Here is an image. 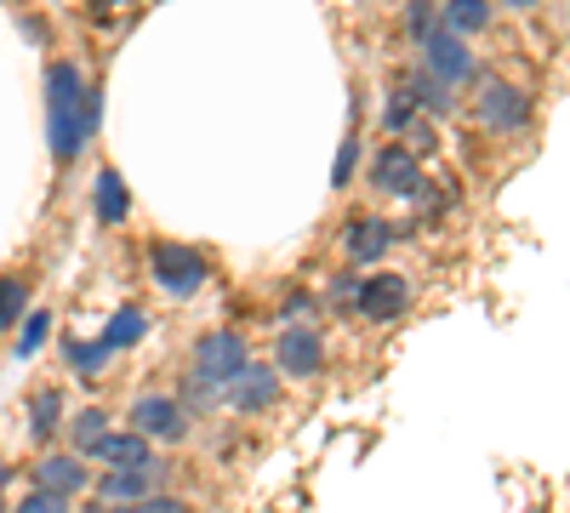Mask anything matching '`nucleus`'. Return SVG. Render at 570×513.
Listing matches in <instances>:
<instances>
[{"label": "nucleus", "mask_w": 570, "mask_h": 513, "mask_svg": "<svg viewBox=\"0 0 570 513\" xmlns=\"http://www.w3.org/2000/svg\"><path fill=\"white\" fill-rule=\"evenodd\" d=\"M98 91H86L75 63H52L46 69V131H52V160L69 166L80 160L86 137L98 131Z\"/></svg>", "instance_id": "obj_1"}, {"label": "nucleus", "mask_w": 570, "mask_h": 513, "mask_svg": "<svg viewBox=\"0 0 570 513\" xmlns=\"http://www.w3.org/2000/svg\"><path fill=\"white\" fill-rule=\"evenodd\" d=\"M149 274H155V286L166 292V297H195L200 286H206V257L195 251V246H177V240H160L155 251H149Z\"/></svg>", "instance_id": "obj_2"}, {"label": "nucleus", "mask_w": 570, "mask_h": 513, "mask_svg": "<svg viewBox=\"0 0 570 513\" xmlns=\"http://www.w3.org/2000/svg\"><path fill=\"white\" fill-rule=\"evenodd\" d=\"M473 115H480V126L513 137V131H525V120H531V98L513 80H480V103H473Z\"/></svg>", "instance_id": "obj_3"}, {"label": "nucleus", "mask_w": 570, "mask_h": 513, "mask_svg": "<svg viewBox=\"0 0 570 513\" xmlns=\"http://www.w3.org/2000/svg\"><path fill=\"white\" fill-rule=\"evenodd\" d=\"M371 182H376L383 195H394V200L428 195V182H422V155L405 149V144H389L383 155H376V166H371Z\"/></svg>", "instance_id": "obj_4"}, {"label": "nucleus", "mask_w": 570, "mask_h": 513, "mask_svg": "<svg viewBox=\"0 0 570 513\" xmlns=\"http://www.w3.org/2000/svg\"><path fill=\"white\" fill-rule=\"evenodd\" d=\"M422 69L434 75V80H445V86H462L468 75H473V52H468V34H451L445 23L422 40Z\"/></svg>", "instance_id": "obj_5"}, {"label": "nucleus", "mask_w": 570, "mask_h": 513, "mask_svg": "<svg viewBox=\"0 0 570 513\" xmlns=\"http://www.w3.org/2000/svg\"><path fill=\"white\" fill-rule=\"evenodd\" d=\"M131 428H137L142 440L177 445V440L188 434V411H183L177 399H166V394H142V399L131 405Z\"/></svg>", "instance_id": "obj_6"}, {"label": "nucleus", "mask_w": 570, "mask_h": 513, "mask_svg": "<svg viewBox=\"0 0 570 513\" xmlns=\"http://www.w3.org/2000/svg\"><path fill=\"white\" fill-rule=\"evenodd\" d=\"M252 359H246V337H234V332H212V337H200L195 343V371H206L212 383H234L246 371Z\"/></svg>", "instance_id": "obj_7"}, {"label": "nucleus", "mask_w": 570, "mask_h": 513, "mask_svg": "<svg viewBox=\"0 0 570 513\" xmlns=\"http://www.w3.org/2000/svg\"><path fill=\"white\" fill-rule=\"evenodd\" d=\"M405 303H411V286L400 274H376V279H365V286L354 292V308L365 319H376V325H389L394 314H405Z\"/></svg>", "instance_id": "obj_8"}, {"label": "nucleus", "mask_w": 570, "mask_h": 513, "mask_svg": "<svg viewBox=\"0 0 570 513\" xmlns=\"http://www.w3.org/2000/svg\"><path fill=\"white\" fill-rule=\"evenodd\" d=\"M274 359H279L285 377H314V371L325 365V343H320V332H308V325H285Z\"/></svg>", "instance_id": "obj_9"}, {"label": "nucleus", "mask_w": 570, "mask_h": 513, "mask_svg": "<svg viewBox=\"0 0 570 513\" xmlns=\"http://www.w3.org/2000/svg\"><path fill=\"white\" fill-rule=\"evenodd\" d=\"M171 468H166V462H142V468H115V474H104L98 480V496L104 502H115V507H126V502H137V496H149L155 491V480H166Z\"/></svg>", "instance_id": "obj_10"}, {"label": "nucleus", "mask_w": 570, "mask_h": 513, "mask_svg": "<svg viewBox=\"0 0 570 513\" xmlns=\"http://www.w3.org/2000/svg\"><path fill=\"white\" fill-rule=\"evenodd\" d=\"M223 394L240 405V411H268V405L279 399V371H268V365H246Z\"/></svg>", "instance_id": "obj_11"}, {"label": "nucleus", "mask_w": 570, "mask_h": 513, "mask_svg": "<svg viewBox=\"0 0 570 513\" xmlns=\"http://www.w3.org/2000/svg\"><path fill=\"white\" fill-rule=\"evenodd\" d=\"M35 485H40V491H58V496H80V491H86V462H80V456H69V451L40 456Z\"/></svg>", "instance_id": "obj_12"}, {"label": "nucleus", "mask_w": 570, "mask_h": 513, "mask_svg": "<svg viewBox=\"0 0 570 513\" xmlns=\"http://www.w3.org/2000/svg\"><path fill=\"white\" fill-rule=\"evenodd\" d=\"M348 257L354 263H376L389 246H394V223L389 217H360V223H348Z\"/></svg>", "instance_id": "obj_13"}, {"label": "nucleus", "mask_w": 570, "mask_h": 513, "mask_svg": "<svg viewBox=\"0 0 570 513\" xmlns=\"http://www.w3.org/2000/svg\"><path fill=\"white\" fill-rule=\"evenodd\" d=\"M91 456H98V462H109V468H142V462H149L155 451H149V440H142L137 428H126V434H104L98 440V451H91Z\"/></svg>", "instance_id": "obj_14"}, {"label": "nucleus", "mask_w": 570, "mask_h": 513, "mask_svg": "<svg viewBox=\"0 0 570 513\" xmlns=\"http://www.w3.org/2000/svg\"><path fill=\"white\" fill-rule=\"evenodd\" d=\"M29 434L35 440H58L63 434V394L58 388H40L29 399Z\"/></svg>", "instance_id": "obj_15"}, {"label": "nucleus", "mask_w": 570, "mask_h": 513, "mask_svg": "<svg viewBox=\"0 0 570 513\" xmlns=\"http://www.w3.org/2000/svg\"><path fill=\"white\" fill-rule=\"evenodd\" d=\"M405 98H411L416 109H428V115H445V109H451V86L434 80L428 69H416V75L405 80Z\"/></svg>", "instance_id": "obj_16"}, {"label": "nucleus", "mask_w": 570, "mask_h": 513, "mask_svg": "<svg viewBox=\"0 0 570 513\" xmlns=\"http://www.w3.org/2000/svg\"><path fill=\"white\" fill-rule=\"evenodd\" d=\"M63 428H69L75 451H86V456H91V451H98V440L109 434V411H98V405H86V411H75V416H69Z\"/></svg>", "instance_id": "obj_17"}, {"label": "nucleus", "mask_w": 570, "mask_h": 513, "mask_svg": "<svg viewBox=\"0 0 570 513\" xmlns=\"http://www.w3.org/2000/svg\"><path fill=\"white\" fill-rule=\"evenodd\" d=\"M445 29L451 34H480L491 23V0H445Z\"/></svg>", "instance_id": "obj_18"}, {"label": "nucleus", "mask_w": 570, "mask_h": 513, "mask_svg": "<svg viewBox=\"0 0 570 513\" xmlns=\"http://www.w3.org/2000/svg\"><path fill=\"white\" fill-rule=\"evenodd\" d=\"M142 332H149V319H142V308H120V314L109 319V332H104L98 343H104V348L115 354V348H131V343H137Z\"/></svg>", "instance_id": "obj_19"}, {"label": "nucleus", "mask_w": 570, "mask_h": 513, "mask_svg": "<svg viewBox=\"0 0 570 513\" xmlns=\"http://www.w3.org/2000/svg\"><path fill=\"white\" fill-rule=\"evenodd\" d=\"M131 211V195H126V182L115 171H98V217L104 223H120Z\"/></svg>", "instance_id": "obj_20"}, {"label": "nucleus", "mask_w": 570, "mask_h": 513, "mask_svg": "<svg viewBox=\"0 0 570 513\" xmlns=\"http://www.w3.org/2000/svg\"><path fill=\"white\" fill-rule=\"evenodd\" d=\"M23 303H29V286L18 274H0V332H12L23 319Z\"/></svg>", "instance_id": "obj_21"}, {"label": "nucleus", "mask_w": 570, "mask_h": 513, "mask_svg": "<svg viewBox=\"0 0 570 513\" xmlns=\"http://www.w3.org/2000/svg\"><path fill=\"white\" fill-rule=\"evenodd\" d=\"M18 325H23V337H18L12 348H18V359H29L46 337H52V308H35V314H29V319H18Z\"/></svg>", "instance_id": "obj_22"}, {"label": "nucleus", "mask_w": 570, "mask_h": 513, "mask_svg": "<svg viewBox=\"0 0 570 513\" xmlns=\"http://www.w3.org/2000/svg\"><path fill=\"white\" fill-rule=\"evenodd\" d=\"M63 354H69V365L80 371V377H98L104 359H109V348H104V343H63Z\"/></svg>", "instance_id": "obj_23"}, {"label": "nucleus", "mask_w": 570, "mask_h": 513, "mask_svg": "<svg viewBox=\"0 0 570 513\" xmlns=\"http://www.w3.org/2000/svg\"><path fill=\"white\" fill-rule=\"evenodd\" d=\"M223 399V383H212L206 371H195V377H188V388H183V405L188 411H206V405H217Z\"/></svg>", "instance_id": "obj_24"}, {"label": "nucleus", "mask_w": 570, "mask_h": 513, "mask_svg": "<svg viewBox=\"0 0 570 513\" xmlns=\"http://www.w3.org/2000/svg\"><path fill=\"white\" fill-rule=\"evenodd\" d=\"M120 513H195L183 496H160V491H149V496H137V502H126Z\"/></svg>", "instance_id": "obj_25"}, {"label": "nucleus", "mask_w": 570, "mask_h": 513, "mask_svg": "<svg viewBox=\"0 0 570 513\" xmlns=\"http://www.w3.org/2000/svg\"><path fill=\"white\" fill-rule=\"evenodd\" d=\"M405 29H411V40H428L440 23H434V7L428 0H405Z\"/></svg>", "instance_id": "obj_26"}, {"label": "nucleus", "mask_w": 570, "mask_h": 513, "mask_svg": "<svg viewBox=\"0 0 570 513\" xmlns=\"http://www.w3.org/2000/svg\"><path fill=\"white\" fill-rule=\"evenodd\" d=\"M12 513H69V496H58V491H40V485H35V491H29V496L12 507Z\"/></svg>", "instance_id": "obj_27"}, {"label": "nucleus", "mask_w": 570, "mask_h": 513, "mask_svg": "<svg viewBox=\"0 0 570 513\" xmlns=\"http://www.w3.org/2000/svg\"><path fill=\"white\" fill-rule=\"evenodd\" d=\"M411 120H416V103L405 98V91H394V98L383 103V126H389V131H405Z\"/></svg>", "instance_id": "obj_28"}, {"label": "nucleus", "mask_w": 570, "mask_h": 513, "mask_svg": "<svg viewBox=\"0 0 570 513\" xmlns=\"http://www.w3.org/2000/svg\"><path fill=\"white\" fill-rule=\"evenodd\" d=\"M354 155H360V144L348 137V144H343V155H337V166H331V182H337V189H343V182L354 177Z\"/></svg>", "instance_id": "obj_29"}, {"label": "nucleus", "mask_w": 570, "mask_h": 513, "mask_svg": "<svg viewBox=\"0 0 570 513\" xmlns=\"http://www.w3.org/2000/svg\"><path fill=\"white\" fill-rule=\"evenodd\" d=\"M354 292H360L354 279H337V286H331V303H354Z\"/></svg>", "instance_id": "obj_30"}, {"label": "nucleus", "mask_w": 570, "mask_h": 513, "mask_svg": "<svg viewBox=\"0 0 570 513\" xmlns=\"http://www.w3.org/2000/svg\"><path fill=\"white\" fill-rule=\"evenodd\" d=\"M297 314H308V297H303V292L285 297V319H297Z\"/></svg>", "instance_id": "obj_31"}, {"label": "nucleus", "mask_w": 570, "mask_h": 513, "mask_svg": "<svg viewBox=\"0 0 570 513\" xmlns=\"http://www.w3.org/2000/svg\"><path fill=\"white\" fill-rule=\"evenodd\" d=\"M23 34H29L35 46H46V23H40V18H23Z\"/></svg>", "instance_id": "obj_32"}, {"label": "nucleus", "mask_w": 570, "mask_h": 513, "mask_svg": "<svg viewBox=\"0 0 570 513\" xmlns=\"http://www.w3.org/2000/svg\"><path fill=\"white\" fill-rule=\"evenodd\" d=\"M502 7H513V12H531V7H537V0H502Z\"/></svg>", "instance_id": "obj_33"}, {"label": "nucleus", "mask_w": 570, "mask_h": 513, "mask_svg": "<svg viewBox=\"0 0 570 513\" xmlns=\"http://www.w3.org/2000/svg\"><path fill=\"white\" fill-rule=\"evenodd\" d=\"M7 480H12V474H7V462H0V485H7Z\"/></svg>", "instance_id": "obj_34"}, {"label": "nucleus", "mask_w": 570, "mask_h": 513, "mask_svg": "<svg viewBox=\"0 0 570 513\" xmlns=\"http://www.w3.org/2000/svg\"><path fill=\"white\" fill-rule=\"evenodd\" d=\"M0 513H7V507H0Z\"/></svg>", "instance_id": "obj_35"}]
</instances>
